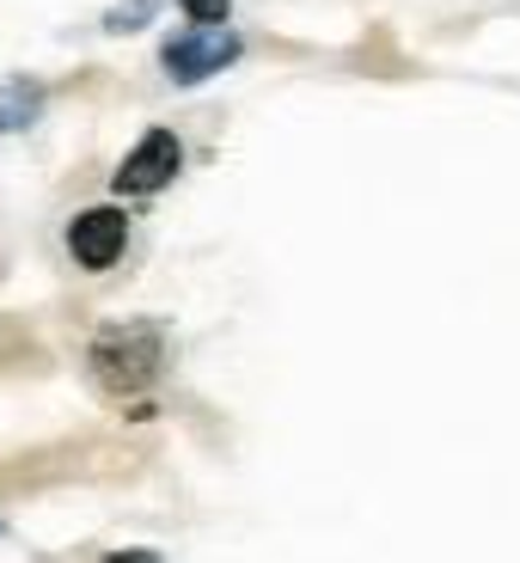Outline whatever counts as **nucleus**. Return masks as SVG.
<instances>
[{
    "mask_svg": "<svg viewBox=\"0 0 520 563\" xmlns=\"http://www.w3.org/2000/svg\"><path fill=\"white\" fill-rule=\"evenodd\" d=\"M92 380L104 386L111 398L123 393H141V386L159 380V362H166V338L159 324H111L99 343H92Z\"/></svg>",
    "mask_w": 520,
    "mask_h": 563,
    "instance_id": "nucleus-1",
    "label": "nucleus"
},
{
    "mask_svg": "<svg viewBox=\"0 0 520 563\" xmlns=\"http://www.w3.org/2000/svg\"><path fill=\"white\" fill-rule=\"evenodd\" d=\"M233 62H240V37H233L226 25L172 37L166 49H159V68H166V80H178V86H197V80H209V74L233 68Z\"/></svg>",
    "mask_w": 520,
    "mask_h": 563,
    "instance_id": "nucleus-2",
    "label": "nucleus"
},
{
    "mask_svg": "<svg viewBox=\"0 0 520 563\" xmlns=\"http://www.w3.org/2000/svg\"><path fill=\"white\" fill-rule=\"evenodd\" d=\"M184 166V147L172 129H147V135L129 147V159L117 166V190L123 197H154V190H166L172 172Z\"/></svg>",
    "mask_w": 520,
    "mask_h": 563,
    "instance_id": "nucleus-3",
    "label": "nucleus"
},
{
    "mask_svg": "<svg viewBox=\"0 0 520 563\" xmlns=\"http://www.w3.org/2000/svg\"><path fill=\"white\" fill-rule=\"evenodd\" d=\"M123 245H129V214L123 209H86V214H74L68 252H74V264H80V269H111L117 257H123Z\"/></svg>",
    "mask_w": 520,
    "mask_h": 563,
    "instance_id": "nucleus-4",
    "label": "nucleus"
},
{
    "mask_svg": "<svg viewBox=\"0 0 520 563\" xmlns=\"http://www.w3.org/2000/svg\"><path fill=\"white\" fill-rule=\"evenodd\" d=\"M37 111H43V92H37V86H25V80H13L7 92H0V135L31 129V123H37Z\"/></svg>",
    "mask_w": 520,
    "mask_h": 563,
    "instance_id": "nucleus-5",
    "label": "nucleus"
},
{
    "mask_svg": "<svg viewBox=\"0 0 520 563\" xmlns=\"http://www.w3.org/2000/svg\"><path fill=\"white\" fill-rule=\"evenodd\" d=\"M190 19H202V31H221V19L233 13V0H178Z\"/></svg>",
    "mask_w": 520,
    "mask_h": 563,
    "instance_id": "nucleus-6",
    "label": "nucleus"
},
{
    "mask_svg": "<svg viewBox=\"0 0 520 563\" xmlns=\"http://www.w3.org/2000/svg\"><path fill=\"white\" fill-rule=\"evenodd\" d=\"M117 563H154V558H147V551H129V558H117Z\"/></svg>",
    "mask_w": 520,
    "mask_h": 563,
    "instance_id": "nucleus-7",
    "label": "nucleus"
}]
</instances>
